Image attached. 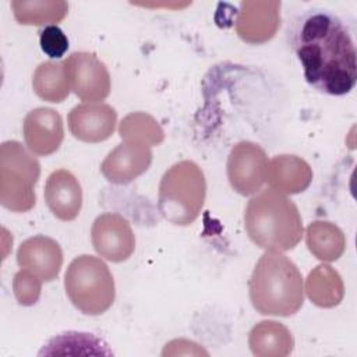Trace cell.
Returning a JSON list of instances; mask_svg holds the SVG:
<instances>
[{
    "label": "cell",
    "instance_id": "obj_1",
    "mask_svg": "<svg viewBox=\"0 0 357 357\" xmlns=\"http://www.w3.org/2000/svg\"><path fill=\"white\" fill-rule=\"evenodd\" d=\"M290 38L310 85L335 96L354 88L356 47L337 15L324 8L307 10L293 24Z\"/></svg>",
    "mask_w": 357,
    "mask_h": 357
},
{
    "label": "cell",
    "instance_id": "obj_2",
    "mask_svg": "<svg viewBox=\"0 0 357 357\" xmlns=\"http://www.w3.org/2000/svg\"><path fill=\"white\" fill-rule=\"evenodd\" d=\"M244 227L251 241L265 251L293 250L303 237L298 208L275 188L264 190L248 201Z\"/></svg>",
    "mask_w": 357,
    "mask_h": 357
},
{
    "label": "cell",
    "instance_id": "obj_3",
    "mask_svg": "<svg viewBox=\"0 0 357 357\" xmlns=\"http://www.w3.org/2000/svg\"><path fill=\"white\" fill-rule=\"evenodd\" d=\"M248 290L254 308L262 315L290 317L304 303L303 276L298 268L278 251H266L258 259Z\"/></svg>",
    "mask_w": 357,
    "mask_h": 357
},
{
    "label": "cell",
    "instance_id": "obj_4",
    "mask_svg": "<svg viewBox=\"0 0 357 357\" xmlns=\"http://www.w3.org/2000/svg\"><path fill=\"white\" fill-rule=\"evenodd\" d=\"M206 181L201 167L192 160L174 163L165 172L158 191V208L170 223H192L205 202Z\"/></svg>",
    "mask_w": 357,
    "mask_h": 357
},
{
    "label": "cell",
    "instance_id": "obj_5",
    "mask_svg": "<svg viewBox=\"0 0 357 357\" xmlns=\"http://www.w3.org/2000/svg\"><path fill=\"white\" fill-rule=\"evenodd\" d=\"M64 287L74 307L86 315L103 314L116 297L114 279L107 265L100 258L86 254L70 262Z\"/></svg>",
    "mask_w": 357,
    "mask_h": 357
},
{
    "label": "cell",
    "instance_id": "obj_6",
    "mask_svg": "<svg viewBox=\"0 0 357 357\" xmlns=\"http://www.w3.org/2000/svg\"><path fill=\"white\" fill-rule=\"evenodd\" d=\"M40 174L38 159L18 141L0 146V202L11 212H26L35 205V184Z\"/></svg>",
    "mask_w": 357,
    "mask_h": 357
},
{
    "label": "cell",
    "instance_id": "obj_7",
    "mask_svg": "<svg viewBox=\"0 0 357 357\" xmlns=\"http://www.w3.org/2000/svg\"><path fill=\"white\" fill-rule=\"evenodd\" d=\"M70 89L86 103H99L110 93L107 67L93 53L74 52L64 61Z\"/></svg>",
    "mask_w": 357,
    "mask_h": 357
},
{
    "label": "cell",
    "instance_id": "obj_8",
    "mask_svg": "<svg viewBox=\"0 0 357 357\" xmlns=\"http://www.w3.org/2000/svg\"><path fill=\"white\" fill-rule=\"evenodd\" d=\"M268 165V156L258 144L240 141L227 158V178L231 188L244 197L258 192L266 181Z\"/></svg>",
    "mask_w": 357,
    "mask_h": 357
},
{
    "label": "cell",
    "instance_id": "obj_9",
    "mask_svg": "<svg viewBox=\"0 0 357 357\" xmlns=\"http://www.w3.org/2000/svg\"><path fill=\"white\" fill-rule=\"evenodd\" d=\"M91 240L95 251L112 262L127 261L135 250V236L128 220L113 212L102 213L93 220Z\"/></svg>",
    "mask_w": 357,
    "mask_h": 357
},
{
    "label": "cell",
    "instance_id": "obj_10",
    "mask_svg": "<svg viewBox=\"0 0 357 357\" xmlns=\"http://www.w3.org/2000/svg\"><path fill=\"white\" fill-rule=\"evenodd\" d=\"M152 162L151 146L135 139H124L100 165L102 174L113 184H128L145 173Z\"/></svg>",
    "mask_w": 357,
    "mask_h": 357
},
{
    "label": "cell",
    "instance_id": "obj_11",
    "mask_svg": "<svg viewBox=\"0 0 357 357\" xmlns=\"http://www.w3.org/2000/svg\"><path fill=\"white\" fill-rule=\"evenodd\" d=\"M70 132L84 142H102L116 128L117 113L106 103H81L71 109L67 117Z\"/></svg>",
    "mask_w": 357,
    "mask_h": 357
},
{
    "label": "cell",
    "instance_id": "obj_12",
    "mask_svg": "<svg viewBox=\"0 0 357 357\" xmlns=\"http://www.w3.org/2000/svg\"><path fill=\"white\" fill-rule=\"evenodd\" d=\"M24 139L28 149L39 156L54 153L64 138L63 120L50 107H36L24 119Z\"/></svg>",
    "mask_w": 357,
    "mask_h": 357
},
{
    "label": "cell",
    "instance_id": "obj_13",
    "mask_svg": "<svg viewBox=\"0 0 357 357\" xmlns=\"http://www.w3.org/2000/svg\"><path fill=\"white\" fill-rule=\"evenodd\" d=\"M17 262L21 269L33 273L42 282H52L60 272L63 251L56 240L46 236H33L18 247Z\"/></svg>",
    "mask_w": 357,
    "mask_h": 357
},
{
    "label": "cell",
    "instance_id": "obj_14",
    "mask_svg": "<svg viewBox=\"0 0 357 357\" xmlns=\"http://www.w3.org/2000/svg\"><path fill=\"white\" fill-rule=\"evenodd\" d=\"M45 201L50 212L60 220H74L82 206V190L77 177L66 170H54L46 180Z\"/></svg>",
    "mask_w": 357,
    "mask_h": 357
},
{
    "label": "cell",
    "instance_id": "obj_15",
    "mask_svg": "<svg viewBox=\"0 0 357 357\" xmlns=\"http://www.w3.org/2000/svg\"><path fill=\"white\" fill-rule=\"evenodd\" d=\"M280 3H241V11L237 20L238 36L250 43H262L269 40L279 26Z\"/></svg>",
    "mask_w": 357,
    "mask_h": 357
},
{
    "label": "cell",
    "instance_id": "obj_16",
    "mask_svg": "<svg viewBox=\"0 0 357 357\" xmlns=\"http://www.w3.org/2000/svg\"><path fill=\"white\" fill-rule=\"evenodd\" d=\"M312 180L310 165L294 155H279L268 165L266 181L271 188L282 194H298L304 191Z\"/></svg>",
    "mask_w": 357,
    "mask_h": 357
},
{
    "label": "cell",
    "instance_id": "obj_17",
    "mask_svg": "<svg viewBox=\"0 0 357 357\" xmlns=\"http://www.w3.org/2000/svg\"><path fill=\"white\" fill-rule=\"evenodd\" d=\"M248 344L255 356L284 357L291 353L294 340L291 332L283 324L262 321L251 329Z\"/></svg>",
    "mask_w": 357,
    "mask_h": 357
},
{
    "label": "cell",
    "instance_id": "obj_18",
    "mask_svg": "<svg viewBox=\"0 0 357 357\" xmlns=\"http://www.w3.org/2000/svg\"><path fill=\"white\" fill-rule=\"evenodd\" d=\"M307 247L321 261H336L346 248L343 231L331 222H314L307 227Z\"/></svg>",
    "mask_w": 357,
    "mask_h": 357
},
{
    "label": "cell",
    "instance_id": "obj_19",
    "mask_svg": "<svg viewBox=\"0 0 357 357\" xmlns=\"http://www.w3.org/2000/svg\"><path fill=\"white\" fill-rule=\"evenodd\" d=\"M32 86L40 99L52 103L63 102L71 91L63 61L40 63L33 73Z\"/></svg>",
    "mask_w": 357,
    "mask_h": 357
},
{
    "label": "cell",
    "instance_id": "obj_20",
    "mask_svg": "<svg viewBox=\"0 0 357 357\" xmlns=\"http://www.w3.org/2000/svg\"><path fill=\"white\" fill-rule=\"evenodd\" d=\"M15 20L21 25H43L61 21L68 13L66 1H11Z\"/></svg>",
    "mask_w": 357,
    "mask_h": 357
},
{
    "label": "cell",
    "instance_id": "obj_21",
    "mask_svg": "<svg viewBox=\"0 0 357 357\" xmlns=\"http://www.w3.org/2000/svg\"><path fill=\"white\" fill-rule=\"evenodd\" d=\"M324 289L332 301L333 305L339 304L343 297V283L336 271L328 265L317 266L307 279V294L314 304L321 307Z\"/></svg>",
    "mask_w": 357,
    "mask_h": 357
},
{
    "label": "cell",
    "instance_id": "obj_22",
    "mask_svg": "<svg viewBox=\"0 0 357 357\" xmlns=\"http://www.w3.org/2000/svg\"><path fill=\"white\" fill-rule=\"evenodd\" d=\"M121 139H135L151 145L163 141V130L158 121L145 113H131L120 124Z\"/></svg>",
    "mask_w": 357,
    "mask_h": 357
},
{
    "label": "cell",
    "instance_id": "obj_23",
    "mask_svg": "<svg viewBox=\"0 0 357 357\" xmlns=\"http://www.w3.org/2000/svg\"><path fill=\"white\" fill-rule=\"evenodd\" d=\"M40 284L42 280L33 273L25 269L17 272L13 280V289L18 303L22 305L35 304L40 296Z\"/></svg>",
    "mask_w": 357,
    "mask_h": 357
},
{
    "label": "cell",
    "instance_id": "obj_24",
    "mask_svg": "<svg viewBox=\"0 0 357 357\" xmlns=\"http://www.w3.org/2000/svg\"><path fill=\"white\" fill-rule=\"evenodd\" d=\"M40 49L50 59H60L68 49V39L57 25H46L39 35Z\"/></svg>",
    "mask_w": 357,
    "mask_h": 357
}]
</instances>
